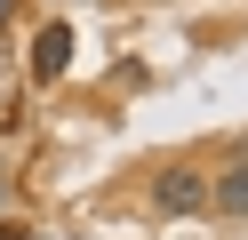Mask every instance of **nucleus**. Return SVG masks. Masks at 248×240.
Masks as SVG:
<instances>
[{"label": "nucleus", "instance_id": "f257e3e1", "mask_svg": "<svg viewBox=\"0 0 248 240\" xmlns=\"http://www.w3.org/2000/svg\"><path fill=\"white\" fill-rule=\"evenodd\" d=\"M152 208H160V216H200V208H208V176H200L192 160L152 168Z\"/></svg>", "mask_w": 248, "mask_h": 240}, {"label": "nucleus", "instance_id": "f03ea898", "mask_svg": "<svg viewBox=\"0 0 248 240\" xmlns=\"http://www.w3.org/2000/svg\"><path fill=\"white\" fill-rule=\"evenodd\" d=\"M64 64H72V24H40L32 32V80L48 88V80H64Z\"/></svg>", "mask_w": 248, "mask_h": 240}, {"label": "nucleus", "instance_id": "7ed1b4c3", "mask_svg": "<svg viewBox=\"0 0 248 240\" xmlns=\"http://www.w3.org/2000/svg\"><path fill=\"white\" fill-rule=\"evenodd\" d=\"M208 208L216 216H248V160H232V168L208 176Z\"/></svg>", "mask_w": 248, "mask_h": 240}]
</instances>
